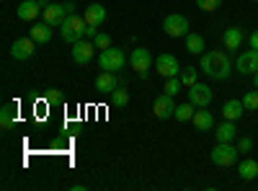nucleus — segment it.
I'll return each instance as SVG.
<instances>
[{
  "label": "nucleus",
  "mask_w": 258,
  "mask_h": 191,
  "mask_svg": "<svg viewBox=\"0 0 258 191\" xmlns=\"http://www.w3.org/2000/svg\"><path fill=\"white\" fill-rule=\"evenodd\" d=\"M222 44H225V49H230V52L240 49V47H243V29H238V26L225 29V34H222Z\"/></svg>",
  "instance_id": "15"
},
{
  "label": "nucleus",
  "mask_w": 258,
  "mask_h": 191,
  "mask_svg": "<svg viewBox=\"0 0 258 191\" xmlns=\"http://www.w3.org/2000/svg\"><path fill=\"white\" fill-rule=\"evenodd\" d=\"M214 137H217V142H232V140H238V130H235V121L225 119V121L217 126Z\"/></svg>",
  "instance_id": "19"
},
{
  "label": "nucleus",
  "mask_w": 258,
  "mask_h": 191,
  "mask_svg": "<svg viewBox=\"0 0 258 191\" xmlns=\"http://www.w3.org/2000/svg\"><path fill=\"white\" fill-rule=\"evenodd\" d=\"M13 124H16V103H3V109H0V126L11 130Z\"/></svg>",
  "instance_id": "23"
},
{
  "label": "nucleus",
  "mask_w": 258,
  "mask_h": 191,
  "mask_svg": "<svg viewBox=\"0 0 258 191\" xmlns=\"http://www.w3.org/2000/svg\"><path fill=\"white\" fill-rule=\"evenodd\" d=\"M181 88H183V83H181V75H176V78H165V93L168 96H176V93H181Z\"/></svg>",
  "instance_id": "27"
},
{
  "label": "nucleus",
  "mask_w": 258,
  "mask_h": 191,
  "mask_svg": "<svg viewBox=\"0 0 258 191\" xmlns=\"http://www.w3.org/2000/svg\"><path fill=\"white\" fill-rule=\"evenodd\" d=\"M124 62H126V57H124V52L116 49V47L101 49V54H98V65H101V70H106V73H116V70H121V68H124Z\"/></svg>",
  "instance_id": "4"
},
{
  "label": "nucleus",
  "mask_w": 258,
  "mask_h": 191,
  "mask_svg": "<svg viewBox=\"0 0 258 191\" xmlns=\"http://www.w3.org/2000/svg\"><path fill=\"white\" fill-rule=\"evenodd\" d=\"M41 16H44V21H47V24L49 26H62V21L64 18H68V8H64V3L62 6H57V3H49L44 11H41Z\"/></svg>",
  "instance_id": "14"
},
{
  "label": "nucleus",
  "mask_w": 258,
  "mask_h": 191,
  "mask_svg": "<svg viewBox=\"0 0 258 191\" xmlns=\"http://www.w3.org/2000/svg\"><path fill=\"white\" fill-rule=\"evenodd\" d=\"M111 103L116 106V109H124V106L129 103V93H126L124 88H116V91L111 93Z\"/></svg>",
  "instance_id": "28"
},
{
  "label": "nucleus",
  "mask_w": 258,
  "mask_h": 191,
  "mask_svg": "<svg viewBox=\"0 0 258 191\" xmlns=\"http://www.w3.org/2000/svg\"><path fill=\"white\" fill-rule=\"evenodd\" d=\"M34 52H36V41H34L31 36H21V39H16L13 44H11V57L18 59V62L31 59Z\"/></svg>",
  "instance_id": "7"
},
{
  "label": "nucleus",
  "mask_w": 258,
  "mask_h": 191,
  "mask_svg": "<svg viewBox=\"0 0 258 191\" xmlns=\"http://www.w3.org/2000/svg\"><path fill=\"white\" fill-rule=\"evenodd\" d=\"M49 3L47 0H24L18 8H16V16L21 18V21H36V16L44 11Z\"/></svg>",
  "instance_id": "10"
},
{
  "label": "nucleus",
  "mask_w": 258,
  "mask_h": 191,
  "mask_svg": "<svg viewBox=\"0 0 258 191\" xmlns=\"http://www.w3.org/2000/svg\"><path fill=\"white\" fill-rule=\"evenodd\" d=\"M93 44H96V49H109L111 47V36L109 34H96Z\"/></svg>",
  "instance_id": "31"
},
{
  "label": "nucleus",
  "mask_w": 258,
  "mask_h": 191,
  "mask_svg": "<svg viewBox=\"0 0 258 191\" xmlns=\"http://www.w3.org/2000/svg\"><path fill=\"white\" fill-rule=\"evenodd\" d=\"M194 114H197V106H194L191 101H186V103H181V106H176V119L178 121H191L194 119Z\"/></svg>",
  "instance_id": "25"
},
{
  "label": "nucleus",
  "mask_w": 258,
  "mask_h": 191,
  "mask_svg": "<svg viewBox=\"0 0 258 191\" xmlns=\"http://www.w3.org/2000/svg\"><path fill=\"white\" fill-rule=\"evenodd\" d=\"M248 41H250V47H253V49H258V29H253V31H250Z\"/></svg>",
  "instance_id": "34"
},
{
  "label": "nucleus",
  "mask_w": 258,
  "mask_h": 191,
  "mask_svg": "<svg viewBox=\"0 0 258 191\" xmlns=\"http://www.w3.org/2000/svg\"><path fill=\"white\" fill-rule=\"evenodd\" d=\"M202 73L209 75L212 80H227L232 73V62L222 49H212L202 54Z\"/></svg>",
  "instance_id": "1"
},
{
  "label": "nucleus",
  "mask_w": 258,
  "mask_h": 191,
  "mask_svg": "<svg viewBox=\"0 0 258 191\" xmlns=\"http://www.w3.org/2000/svg\"><path fill=\"white\" fill-rule=\"evenodd\" d=\"M181 83H183L186 88H191L194 83H199V70H197V68H191V65L183 68V70H181Z\"/></svg>",
  "instance_id": "26"
},
{
  "label": "nucleus",
  "mask_w": 258,
  "mask_h": 191,
  "mask_svg": "<svg viewBox=\"0 0 258 191\" xmlns=\"http://www.w3.org/2000/svg\"><path fill=\"white\" fill-rule=\"evenodd\" d=\"M163 31H165L168 36H173V39L186 36V34H188V18L181 16V13H170V16H165V21H163Z\"/></svg>",
  "instance_id": "5"
},
{
  "label": "nucleus",
  "mask_w": 258,
  "mask_h": 191,
  "mask_svg": "<svg viewBox=\"0 0 258 191\" xmlns=\"http://www.w3.org/2000/svg\"><path fill=\"white\" fill-rule=\"evenodd\" d=\"M191 124L197 126L199 132H209L212 126H214V119H212V114L207 111V109H197V114H194V119H191Z\"/></svg>",
  "instance_id": "21"
},
{
  "label": "nucleus",
  "mask_w": 258,
  "mask_h": 191,
  "mask_svg": "<svg viewBox=\"0 0 258 191\" xmlns=\"http://www.w3.org/2000/svg\"><path fill=\"white\" fill-rule=\"evenodd\" d=\"M129 65H132V70H135L140 78H145V75L150 73V68H153V54H150V49H145V47H137V49H132Z\"/></svg>",
  "instance_id": "6"
},
{
  "label": "nucleus",
  "mask_w": 258,
  "mask_h": 191,
  "mask_svg": "<svg viewBox=\"0 0 258 191\" xmlns=\"http://www.w3.org/2000/svg\"><path fill=\"white\" fill-rule=\"evenodd\" d=\"M155 68H158V73H160L163 78H176V75H181V65H178V59H176L173 54H160V57L155 59Z\"/></svg>",
  "instance_id": "11"
},
{
  "label": "nucleus",
  "mask_w": 258,
  "mask_h": 191,
  "mask_svg": "<svg viewBox=\"0 0 258 191\" xmlns=\"http://www.w3.org/2000/svg\"><path fill=\"white\" fill-rule=\"evenodd\" d=\"M153 114H155L158 119H170V116H173V114H176L173 96H168V93L158 96V98H155V103H153Z\"/></svg>",
  "instance_id": "13"
},
{
  "label": "nucleus",
  "mask_w": 258,
  "mask_h": 191,
  "mask_svg": "<svg viewBox=\"0 0 258 191\" xmlns=\"http://www.w3.org/2000/svg\"><path fill=\"white\" fill-rule=\"evenodd\" d=\"M235 70H238L240 75H255L258 73V49H245L240 57H238V62H235Z\"/></svg>",
  "instance_id": "9"
},
{
  "label": "nucleus",
  "mask_w": 258,
  "mask_h": 191,
  "mask_svg": "<svg viewBox=\"0 0 258 191\" xmlns=\"http://www.w3.org/2000/svg\"><path fill=\"white\" fill-rule=\"evenodd\" d=\"M47 101H49V103H62V93H59V91H49V93H47Z\"/></svg>",
  "instance_id": "33"
},
{
  "label": "nucleus",
  "mask_w": 258,
  "mask_h": 191,
  "mask_svg": "<svg viewBox=\"0 0 258 191\" xmlns=\"http://www.w3.org/2000/svg\"><path fill=\"white\" fill-rule=\"evenodd\" d=\"M238 155H240V150L232 142H217L214 150H212V163H217L222 168H230V165L238 163Z\"/></svg>",
  "instance_id": "3"
},
{
  "label": "nucleus",
  "mask_w": 258,
  "mask_h": 191,
  "mask_svg": "<svg viewBox=\"0 0 258 191\" xmlns=\"http://www.w3.org/2000/svg\"><path fill=\"white\" fill-rule=\"evenodd\" d=\"M243 106H245V111H255L258 109V88L255 91H248L243 96Z\"/></svg>",
  "instance_id": "29"
},
{
  "label": "nucleus",
  "mask_w": 258,
  "mask_h": 191,
  "mask_svg": "<svg viewBox=\"0 0 258 191\" xmlns=\"http://www.w3.org/2000/svg\"><path fill=\"white\" fill-rule=\"evenodd\" d=\"M52 29L54 26H49L47 21H36V24L31 26V39L36 41V44H47V41H52Z\"/></svg>",
  "instance_id": "17"
},
{
  "label": "nucleus",
  "mask_w": 258,
  "mask_h": 191,
  "mask_svg": "<svg viewBox=\"0 0 258 191\" xmlns=\"http://www.w3.org/2000/svg\"><path fill=\"white\" fill-rule=\"evenodd\" d=\"M253 3H258V0H253Z\"/></svg>",
  "instance_id": "38"
},
{
  "label": "nucleus",
  "mask_w": 258,
  "mask_h": 191,
  "mask_svg": "<svg viewBox=\"0 0 258 191\" xmlns=\"http://www.w3.org/2000/svg\"><path fill=\"white\" fill-rule=\"evenodd\" d=\"M243 111H245V106H243V101H225L222 103V119H230V121H235V119H240L243 116Z\"/></svg>",
  "instance_id": "20"
},
{
  "label": "nucleus",
  "mask_w": 258,
  "mask_h": 191,
  "mask_svg": "<svg viewBox=\"0 0 258 191\" xmlns=\"http://www.w3.org/2000/svg\"><path fill=\"white\" fill-rule=\"evenodd\" d=\"M186 49L191 52V54H204V39H202V34H186Z\"/></svg>",
  "instance_id": "24"
},
{
  "label": "nucleus",
  "mask_w": 258,
  "mask_h": 191,
  "mask_svg": "<svg viewBox=\"0 0 258 191\" xmlns=\"http://www.w3.org/2000/svg\"><path fill=\"white\" fill-rule=\"evenodd\" d=\"M85 29H88L85 18H83V16H78V13H73V16H68V18L62 21L59 34H62V39L68 41V44H75V41L85 39Z\"/></svg>",
  "instance_id": "2"
},
{
  "label": "nucleus",
  "mask_w": 258,
  "mask_h": 191,
  "mask_svg": "<svg viewBox=\"0 0 258 191\" xmlns=\"http://www.w3.org/2000/svg\"><path fill=\"white\" fill-rule=\"evenodd\" d=\"M235 147H238L240 153H250V147H253V140H250V137H238V142H235Z\"/></svg>",
  "instance_id": "32"
},
{
  "label": "nucleus",
  "mask_w": 258,
  "mask_h": 191,
  "mask_svg": "<svg viewBox=\"0 0 258 191\" xmlns=\"http://www.w3.org/2000/svg\"><path fill=\"white\" fill-rule=\"evenodd\" d=\"M119 88V83H116V75L114 73H101L98 78H96V91L98 93H114Z\"/></svg>",
  "instance_id": "18"
},
{
  "label": "nucleus",
  "mask_w": 258,
  "mask_h": 191,
  "mask_svg": "<svg viewBox=\"0 0 258 191\" xmlns=\"http://www.w3.org/2000/svg\"><path fill=\"white\" fill-rule=\"evenodd\" d=\"M83 18H85V24H88V26H101L106 21V8L101 3H91L88 8H85Z\"/></svg>",
  "instance_id": "16"
},
{
  "label": "nucleus",
  "mask_w": 258,
  "mask_h": 191,
  "mask_svg": "<svg viewBox=\"0 0 258 191\" xmlns=\"http://www.w3.org/2000/svg\"><path fill=\"white\" fill-rule=\"evenodd\" d=\"M214 93L209 86H204V83H194V86L188 88V101L197 106V109H207V106L212 103Z\"/></svg>",
  "instance_id": "8"
},
{
  "label": "nucleus",
  "mask_w": 258,
  "mask_h": 191,
  "mask_svg": "<svg viewBox=\"0 0 258 191\" xmlns=\"http://www.w3.org/2000/svg\"><path fill=\"white\" fill-rule=\"evenodd\" d=\"M93 49H96L93 41L80 39V41H75V44H73V59L78 62V65H88V62L93 59Z\"/></svg>",
  "instance_id": "12"
},
{
  "label": "nucleus",
  "mask_w": 258,
  "mask_h": 191,
  "mask_svg": "<svg viewBox=\"0 0 258 191\" xmlns=\"http://www.w3.org/2000/svg\"><path fill=\"white\" fill-rule=\"evenodd\" d=\"M96 34H98V26H88V29H85V36H91V39H96Z\"/></svg>",
  "instance_id": "35"
},
{
  "label": "nucleus",
  "mask_w": 258,
  "mask_h": 191,
  "mask_svg": "<svg viewBox=\"0 0 258 191\" xmlns=\"http://www.w3.org/2000/svg\"><path fill=\"white\" fill-rule=\"evenodd\" d=\"M64 8H68V16H73V13H75V3H64Z\"/></svg>",
  "instance_id": "36"
},
{
  "label": "nucleus",
  "mask_w": 258,
  "mask_h": 191,
  "mask_svg": "<svg viewBox=\"0 0 258 191\" xmlns=\"http://www.w3.org/2000/svg\"><path fill=\"white\" fill-rule=\"evenodd\" d=\"M238 173H240L243 181H253V178H258V160L245 158V160L238 165Z\"/></svg>",
  "instance_id": "22"
},
{
  "label": "nucleus",
  "mask_w": 258,
  "mask_h": 191,
  "mask_svg": "<svg viewBox=\"0 0 258 191\" xmlns=\"http://www.w3.org/2000/svg\"><path fill=\"white\" fill-rule=\"evenodd\" d=\"M197 6H199L202 11L212 13V11H217V8L222 6V0H197Z\"/></svg>",
  "instance_id": "30"
},
{
  "label": "nucleus",
  "mask_w": 258,
  "mask_h": 191,
  "mask_svg": "<svg viewBox=\"0 0 258 191\" xmlns=\"http://www.w3.org/2000/svg\"><path fill=\"white\" fill-rule=\"evenodd\" d=\"M253 86H255V88H258V73H255V75H253Z\"/></svg>",
  "instance_id": "37"
}]
</instances>
